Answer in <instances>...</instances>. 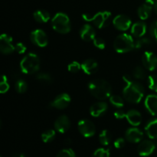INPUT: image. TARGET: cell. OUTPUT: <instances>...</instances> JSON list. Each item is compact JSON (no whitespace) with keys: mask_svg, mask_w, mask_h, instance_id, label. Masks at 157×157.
<instances>
[{"mask_svg":"<svg viewBox=\"0 0 157 157\" xmlns=\"http://www.w3.org/2000/svg\"><path fill=\"white\" fill-rule=\"evenodd\" d=\"M131 20L125 15H118L113 19V26L120 31H127L131 26Z\"/></svg>","mask_w":157,"mask_h":157,"instance_id":"13","label":"cell"},{"mask_svg":"<svg viewBox=\"0 0 157 157\" xmlns=\"http://www.w3.org/2000/svg\"><path fill=\"white\" fill-rule=\"evenodd\" d=\"M30 38L32 42L38 47H46L48 44V39L45 32L41 29H35L31 32Z\"/></svg>","mask_w":157,"mask_h":157,"instance_id":"8","label":"cell"},{"mask_svg":"<svg viewBox=\"0 0 157 157\" xmlns=\"http://www.w3.org/2000/svg\"><path fill=\"white\" fill-rule=\"evenodd\" d=\"M34 18L37 22L39 23H45L50 19V14L46 10L39 9L34 12Z\"/></svg>","mask_w":157,"mask_h":157,"instance_id":"24","label":"cell"},{"mask_svg":"<svg viewBox=\"0 0 157 157\" xmlns=\"http://www.w3.org/2000/svg\"><path fill=\"white\" fill-rule=\"evenodd\" d=\"M133 78L137 80H143L146 77V72L144 71V67H140V66H137L134 68L133 72Z\"/></svg>","mask_w":157,"mask_h":157,"instance_id":"31","label":"cell"},{"mask_svg":"<svg viewBox=\"0 0 157 157\" xmlns=\"http://www.w3.org/2000/svg\"><path fill=\"white\" fill-rule=\"evenodd\" d=\"M155 1H156V0H144V2H145L144 3H147V4L153 6L155 3Z\"/></svg>","mask_w":157,"mask_h":157,"instance_id":"42","label":"cell"},{"mask_svg":"<svg viewBox=\"0 0 157 157\" xmlns=\"http://www.w3.org/2000/svg\"><path fill=\"white\" fill-rule=\"evenodd\" d=\"M54 126L56 131H58V133H66L71 127L70 119L66 115H61L57 118Z\"/></svg>","mask_w":157,"mask_h":157,"instance_id":"14","label":"cell"},{"mask_svg":"<svg viewBox=\"0 0 157 157\" xmlns=\"http://www.w3.org/2000/svg\"><path fill=\"white\" fill-rule=\"evenodd\" d=\"M67 69L71 73H78L80 70L81 69V64H80L78 61H72L71 63L68 64L67 66Z\"/></svg>","mask_w":157,"mask_h":157,"instance_id":"36","label":"cell"},{"mask_svg":"<svg viewBox=\"0 0 157 157\" xmlns=\"http://www.w3.org/2000/svg\"><path fill=\"white\" fill-rule=\"evenodd\" d=\"M12 41V37L7 34H2L0 36V51L3 55H10L15 52V45Z\"/></svg>","mask_w":157,"mask_h":157,"instance_id":"9","label":"cell"},{"mask_svg":"<svg viewBox=\"0 0 157 157\" xmlns=\"http://www.w3.org/2000/svg\"><path fill=\"white\" fill-rule=\"evenodd\" d=\"M52 25L54 30L60 34H67L71 29L70 18L63 12H58L53 17Z\"/></svg>","mask_w":157,"mask_h":157,"instance_id":"5","label":"cell"},{"mask_svg":"<svg viewBox=\"0 0 157 157\" xmlns=\"http://www.w3.org/2000/svg\"><path fill=\"white\" fill-rule=\"evenodd\" d=\"M135 41L132 35L124 33L118 35L113 42V48L121 54L127 53L134 49Z\"/></svg>","mask_w":157,"mask_h":157,"instance_id":"4","label":"cell"},{"mask_svg":"<svg viewBox=\"0 0 157 157\" xmlns=\"http://www.w3.org/2000/svg\"><path fill=\"white\" fill-rule=\"evenodd\" d=\"M80 36L84 41H91L96 38V32L91 25L85 24L80 30Z\"/></svg>","mask_w":157,"mask_h":157,"instance_id":"16","label":"cell"},{"mask_svg":"<svg viewBox=\"0 0 157 157\" xmlns=\"http://www.w3.org/2000/svg\"><path fill=\"white\" fill-rule=\"evenodd\" d=\"M108 105L107 103L97 102L90 107V113L94 117H99L103 116L107 112Z\"/></svg>","mask_w":157,"mask_h":157,"instance_id":"18","label":"cell"},{"mask_svg":"<svg viewBox=\"0 0 157 157\" xmlns=\"http://www.w3.org/2000/svg\"><path fill=\"white\" fill-rule=\"evenodd\" d=\"M147 25L144 21H137L132 25L131 34L136 38H142L147 33Z\"/></svg>","mask_w":157,"mask_h":157,"instance_id":"21","label":"cell"},{"mask_svg":"<svg viewBox=\"0 0 157 157\" xmlns=\"http://www.w3.org/2000/svg\"><path fill=\"white\" fill-rule=\"evenodd\" d=\"M99 141L101 145L108 146L111 141V134L107 130H104L101 131L99 135Z\"/></svg>","mask_w":157,"mask_h":157,"instance_id":"26","label":"cell"},{"mask_svg":"<svg viewBox=\"0 0 157 157\" xmlns=\"http://www.w3.org/2000/svg\"><path fill=\"white\" fill-rule=\"evenodd\" d=\"M12 157H25V156L23 153H18V154L14 155V156Z\"/></svg>","mask_w":157,"mask_h":157,"instance_id":"43","label":"cell"},{"mask_svg":"<svg viewBox=\"0 0 157 157\" xmlns=\"http://www.w3.org/2000/svg\"><path fill=\"white\" fill-rule=\"evenodd\" d=\"M123 80L125 82L123 95L126 101L131 104H138L140 102L145 94L144 86L133 80L129 75H124Z\"/></svg>","mask_w":157,"mask_h":157,"instance_id":"1","label":"cell"},{"mask_svg":"<svg viewBox=\"0 0 157 157\" xmlns=\"http://www.w3.org/2000/svg\"><path fill=\"white\" fill-rule=\"evenodd\" d=\"M15 52H16L18 54H24L26 52L25 45L21 42L17 43L15 45Z\"/></svg>","mask_w":157,"mask_h":157,"instance_id":"39","label":"cell"},{"mask_svg":"<svg viewBox=\"0 0 157 157\" xmlns=\"http://www.w3.org/2000/svg\"><path fill=\"white\" fill-rule=\"evenodd\" d=\"M56 157H76L75 151L70 148L64 149L58 153Z\"/></svg>","mask_w":157,"mask_h":157,"instance_id":"35","label":"cell"},{"mask_svg":"<svg viewBox=\"0 0 157 157\" xmlns=\"http://www.w3.org/2000/svg\"><path fill=\"white\" fill-rule=\"evenodd\" d=\"M153 44V40L149 38H139L135 41L134 49H141L144 47H149Z\"/></svg>","mask_w":157,"mask_h":157,"instance_id":"25","label":"cell"},{"mask_svg":"<svg viewBox=\"0 0 157 157\" xmlns=\"http://www.w3.org/2000/svg\"><path fill=\"white\" fill-rule=\"evenodd\" d=\"M153 10V6L144 3L138 8L137 14L141 20H146L150 16Z\"/></svg>","mask_w":157,"mask_h":157,"instance_id":"23","label":"cell"},{"mask_svg":"<svg viewBox=\"0 0 157 157\" xmlns=\"http://www.w3.org/2000/svg\"><path fill=\"white\" fill-rule=\"evenodd\" d=\"M156 144L151 140H145L141 141L137 148V152L140 156H149L154 152Z\"/></svg>","mask_w":157,"mask_h":157,"instance_id":"12","label":"cell"},{"mask_svg":"<svg viewBox=\"0 0 157 157\" xmlns=\"http://www.w3.org/2000/svg\"><path fill=\"white\" fill-rule=\"evenodd\" d=\"M126 144L125 139L124 138H118L113 143V145H114V147L117 149H121L123 147H124Z\"/></svg>","mask_w":157,"mask_h":157,"instance_id":"40","label":"cell"},{"mask_svg":"<svg viewBox=\"0 0 157 157\" xmlns=\"http://www.w3.org/2000/svg\"><path fill=\"white\" fill-rule=\"evenodd\" d=\"M126 119L128 123L133 127H137L141 124L142 116L139 111L136 110H130L126 113Z\"/></svg>","mask_w":157,"mask_h":157,"instance_id":"20","label":"cell"},{"mask_svg":"<svg viewBox=\"0 0 157 157\" xmlns=\"http://www.w3.org/2000/svg\"><path fill=\"white\" fill-rule=\"evenodd\" d=\"M36 79L39 81L40 82L44 83V84H50L52 81V78L49 74L45 72H41V73L37 74Z\"/></svg>","mask_w":157,"mask_h":157,"instance_id":"30","label":"cell"},{"mask_svg":"<svg viewBox=\"0 0 157 157\" xmlns=\"http://www.w3.org/2000/svg\"><path fill=\"white\" fill-rule=\"evenodd\" d=\"M55 131L54 130H48L46 131H44V133H42L41 134V140L44 143H50L52 141L54 140L55 137Z\"/></svg>","mask_w":157,"mask_h":157,"instance_id":"27","label":"cell"},{"mask_svg":"<svg viewBox=\"0 0 157 157\" xmlns=\"http://www.w3.org/2000/svg\"><path fill=\"white\" fill-rule=\"evenodd\" d=\"M98 63L94 59H87L81 64V70L88 75H94L98 70Z\"/></svg>","mask_w":157,"mask_h":157,"instance_id":"19","label":"cell"},{"mask_svg":"<svg viewBox=\"0 0 157 157\" xmlns=\"http://www.w3.org/2000/svg\"><path fill=\"white\" fill-rule=\"evenodd\" d=\"M110 102L112 105L114 106L117 108H121L124 105V99L117 95H111L110 97Z\"/></svg>","mask_w":157,"mask_h":157,"instance_id":"28","label":"cell"},{"mask_svg":"<svg viewBox=\"0 0 157 157\" xmlns=\"http://www.w3.org/2000/svg\"><path fill=\"white\" fill-rule=\"evenodd\" d=\"M71 99L70 95L66 93H63L58 95L53 100V101H52L50 106L58 110H63L68 107L69 104H71Z\"/></svg>","mask_w":157,"mask_h":157,"instance_id":"10","label":"cell"},{"mask_svg":"<svg viewBox=\"0 0 157 157\" xmlns=\"http://www.w3.org/2000/svg\"><path fill=\"white\" fill-rule=\"evenodd\" d=\"M125 137L126 140L129 142L136 144V143L141 142L144 138V133L136 127H132V128H129L126 131Z\"/></svg>","mask_w":157,"mask_h":157,"instance_id":"15","label":"cell"},{"mask_svg":"<svg viewBox=\"0 0 157 157\" xmlns=\"http://www.w3.org/2000/svg\"><path fill=\"white\" fill-rule=\"evenodd\" d=\"M9 87H10V86H9V83L8 81L7 77L3 75L2 76L1 81H0V93H6L9 90Z\"/></svg>","mask_w":157,"mask_h":157,"instance_id":"33","label":"cell"},{"mask_svg":"<svg viewBox=\"0 0 157 157\" xmlns=\"http://www.w3.org/2000/svg\"><path fill=\"white\" fill-rule=\"evenodd\" d=\"M156 147H157V138H156Z\"/></svg>","mask_w":157,"mask_h":157,"instance_id":"45","label":"cell"},{"mask_svg":"<svg viewBox=\"0 0 157 157\" xmlns=\"http://www.w3.org/2000/svg\"><path fill=\"white\" fill-rule=\"evenodd\" d=\"M88 90L92 96L98 100H106L111 96L110 84L104 79H95L88 84Z\"/></svg>","mask_w":157,"mask_h":157,"instance_id":"2","label":"cell"},{"mask_svg":"<svg viewBox=\"0 0 157 157\" xmlns=\"http://www.w3.org/2000/svg\"><path fill=\"white\" fill-rule=\"evenodd\" d=\"M150 34L153 39L157 42V20H154L150 25Z\"/></svg>","mask_w":157,"mask_h":157,"instance_id":"37","label":"cell"},{"mask_svg":"<svg viewBox=\"0 0 157 157\" xmlns=\"http://www.w3.org/2000/svg\"><path fill=\"white\" fill-rule=\"evenodd\" d=\"M111 13L108 11H104L96 13L95 15H91L89 14H83V19L86 21L93 22V24L98 29H104L108 26L110 21Z\"/></svg>","mask_w":157,"mask_h":157,"instance_id":"6","label":"cell"},{"mask_svg":"<svg viewBox=\"0 0 157 157\" xmlns=\"http://www.w3.org/2000/svg\"><path fill=\"white\" fill-rule=\"evenodd\" d=\"M93 42L95 47L98 48V49H101V50H103V49L105 48L106 43H105V41H104L103 38H99V37H98V38H95L93 40Z\"/></svg>","mask_w":157,"mask_h":157,"instance_id":"38","label":"cell"},{"mask_svg":"<svg viewBox=\"0 0 157 157\" xmlns=\"http://www.w3.org/2000/svg\"><path fill=\"white\" fill-rule=\"evenodd\" d=\"M153 7H154V10H155V12L157 14V0L155 1V3L154 5H153Z\"/></svg>","mask_w":157,"mask_h":157,"instance_id":"44","label":"cell"},{"mask_svg":"<svg viewBox=\"0 0 157 157\" xmlns=\"http://www.w3.org/2000/svg\"><path fill=\"white\" fill-rule=\"evenodd\" d=\"M0 157H2V156H0Z\"/></svg>","mask_w":157,"mask_h":157,"instance_id":"46","label":"cell"},{"mask_svg":"<svg viewBox=\"0 0 157 157\" xmlns=\"http://www.w3.org/2000/svg\"><path fill=\"white\" fill-rule=\"evenodd\" d=\"M78 128L80 133L86 138L91 137L96 133L95 125L90 120H81L78 124Z\"/></svg>","mask_w":157,"mask_h":157,"instance_id":"7","label":"cell"},{"mask_svg":"<svg viewBox=\"0 0 157 157\" xmlns=\"http://www.w3.org/2000/svg\"><path fill=\"white\" fill-rule=\"evenodd\" d=\"M40 68V58L36 54L29 53L22 58L20 62L21 72L26 75H33Z\"/></svg>","mask_w":157,"mask_h":157,"instance_id":"3","label":"cell"},{"mask_svg":"<svg viewBox=\"0 0 157 157\" xmlns=\"http://www.w3.org/2000/svg\"><path fill=\"white\" fill-rule=\"evenodd\" d=\"M126 113L127 112H124V110L119 108V110H117L114 112V117L117 119H123V118L126 117Z\"/></svg>","mask_w":157,"mask_h":157,"instance_id":"41","label":"cell"},{"mask_svg":"<svg viewBox=\"0 0 157 157\" xmlns=\"http://www.w3.org/2000/svg\"><path fill=\"white\" fill-rule=\"evenodd\" d=\"M15 88L18 93L19 94H23L25 92H26L28 89V84L26 83V81H25L24 80L19 79L15 82Z\"/></svg>","mask_w":157,"mask_h":157,"instance_id":"29","label":"cell"},{"mask_svg":"<svg viewBox=\"0 0 157 157\" xmlns=\"http://www.w3.org/2000/svg\"><path fill=\"white\" fill-rule=\"evenodd\" d=\"M142 63L146 69L154 71L157 67V56L152 52H145L142 57Z\"/></svg>","mask_w":157,"mask_h":157,"instance_id":"11","label":"cell"},{"mask_svg":"<svg viewBox=\"0 0 157 157\" xmlns=\"http://www.w3.org/2000/svg\"><path fill=\"white\" fill-rule=\"evenodd\" d=\"M145 131L150 139L157 138V118L149 121L145 127Z\"/></svg>","mask_w":157,"mask_h":157,"instance_id":"22","label":"cell"},{"mask_svg":"<svg viewBox=\"0 0 157 157\" xmlns=\"http://www.w3.org/2000/svg\"><path fill=\"white\" fill-rule=\"evenodd\" d=\"M91 157H110V151L108 149L99 148L94 152Z\"/></svg>","mask_w":157,"mask_h":157,"instance_id":"34","label":"cell"},{"mask_svg":"<svg viewBox=\"0 0 157 157\" xmlns=\"http://www.w3.org/2000/svg\"><path fill=\"white\" fill-rule=\"evenodd\" d=\"M144 105L147 111L153 116L157 115V95L149 94L146 98Z\"/></svg>","mask_w":157,"mask_h":157,"instance_id":"17","label":"cell"},{"mask_svg":"<svg viewBox=\"0 0 157 157\" xmlns=\"http://www.w3.org/2000/svg\"><path fill=\"white\" fill-rule=\"evenodd\" d=\"M147 84L150 90L157 92V75H151L148 77Z\"/></svg>","mask_w":157,"mask_h":157,"instance_id":"32","label":"cell"}]
</instances>
